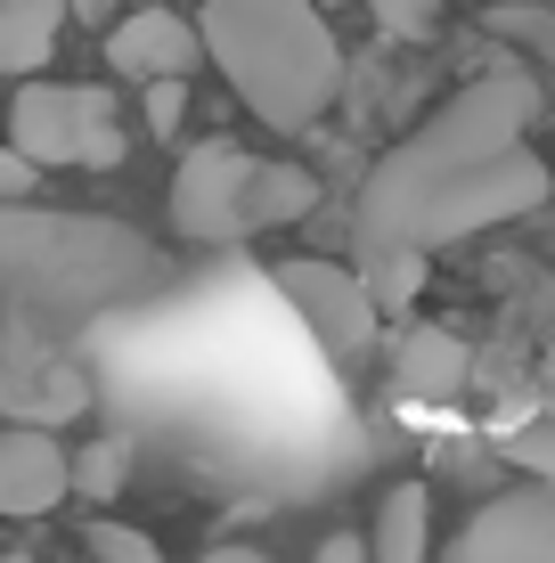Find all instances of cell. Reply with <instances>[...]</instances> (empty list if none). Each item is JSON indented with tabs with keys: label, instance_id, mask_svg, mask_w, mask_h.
<instances>
[{
	"label": "cell",
	"instance_id": "cell-17",
	"mask_svg": "<svg viewBox=\"0 0 555 563\" xmlns=\"http://www.w3.org/2000/svg\"><path fill=\"white\" fill-rule=\"evenodd\" d=\"M123 474H131V441H90V450L74 457V490H90V498H114Z\"/></svg>",
	"mask_w": 555,
	"mask_h": 563
},
{
	"label": "cell",
	"instance_id": "cell-4",
	"mask_svg": "<svg viewBox=\"0 0 555 563\" xmlns=\"http://www.w3.org/2000/svg\"><path fill=\"white\" fill-rule=\"evenodd\" d=\"M156 278L140 238L114 221H57V212H16L0 205V286L16 295H66V302H107Z\"/></svg>",
	"mask_w": 555,
	"mask_h": 563
},
{
	"label": "cell",
	"instance_id": "cell-3",
	"mask_svg": "<svg viewBox=\"0 0 555 563\" xmlns=\"http://www.w3.org/2000/svg\"><path fill=\"white\" fill-rule=\"evenodd\" d=\"M319 212V180L302 164H270V155H245L229 140H204L180 155L171 172V229L188 245H245L270 238V229Z\"/></svg>",
	"mask_w": 555,
	"mask_h": 563
},
{
	"label": "cell",
	"instance_id": "cell-12",
	"mask_svg": "<svg viewBox=\"0 0 555 563\" xmlns=\"http://www.w3.org/2000/svg\"><path fill=\"white\" fill-rule=\"evenodd\" d=\"M368 555H376V563H425V555H433V498L417 490V482L385 490L376 531H368Z\"/></svg>",
	"mask_w": 555,
	"mask_h": 563
},
{
	"label": "cell",
	"instance_id": "cell-13",
	"mask_svg": "<svg viewBox=\"0 0 555 563\" xmlns=\"http://www.w3.org/2000/svg\"><path fill=\"white\" fill-rule=\"evenodd\" d=\"M457 384H466V343L442 335V327H417V335L400 343V393H417V400H449Z\"/></svg>",
	"mask_w": 555,
	"mask_h": 563
},
{
	"label": "cell",
	"instance_id": "cell-6",
	"mask_svg": "<svg viewBox=\"0 0 555 563\" xmlns=\"http://www.w3.org/2000/svg\"><path fill=\"white\" fill-rule=\"evenodd\" d=\"M547 188H555V172H547V155H531V147H507V155H490V164H474V172H457V180L433 197L425 212H417V229H409V245H457V238H474V229H499V221H523V212H540L547 205Z\"/></svg>",
	"mask_w": 555,
	"mask_h": 563
},
{
	"label": "cell",
	"instance_id": "cell-8",
	"mask_svg": "<svg viewBox=\"0 0 555 563\" xmlns=\"http://www.w3.org/2000/svg\"><path fill=\"white\" fill-rule=\"evenodd\" d=\"M449 563H555V482L482 498L449 539Z\"/></svg>",
	"mask_w": 555,
	"mask_h": 563
},
{
	"label": "cell",
	"instance_id": "cell-20",
	"mask_svg": "<svg viewBox=\"0 0 555 563\" xmlns=\"http://www.w3.org/2000/svg\"><path fill=\"white\" fill-rule=\"evenodd\" d=\"M33 188H42V164L25 147H0V205H25Z\"/></svg>",
	"mask_w": 555,
	"mask_h": 563
},
{
	"label": "cell",
	"instance_id": "cell-10",
	"mask_svg": "<svg viewBox=\"0 0 555 563\" xmlns=\"http://www.w3.org/2000/svg\"><path fill=\"white\" fill-rule=\"evenodd\" d=\"M204 25H188L180 9H131L107 25V66L131 82H164V74H197Z\"/></svg>",
	"mask_w": 555,
	"mask_h": 563
},
{
	"label": "cell",
	"instance_id": "cell-25",
	"mask_svg": "<svg viewBox=\"0 0 555 563\" xmlns=\"http://www.w3.org/2000/svg\"><path fill=\"white\" fill-rule=\"evenodd\" d=\"M0 563H25V555H0Z\"/></svg>",
	"mask_w": 555,
	"mask_h": 563
},
{
	"label": "cell",
	"instance_id": "cell-23",
	"mask_svg": "<svg viewBox=\"0 0 555 563\" xmlns=\"http://www.w3.org/2000/svg\"><path fill=\"white\" fill-rule=\"evenodd\" d=\"M74 16H82V25H107V16H123V0H66Z\"/></svg>",
	"mask_w": 555,
	"mask_h": 563
},
{
	"label": "cell",
	"instance_id": "cell-22",
	"mask_svg": "<svg viewBox=\"0 0 555 563\" xmlns=\"http://www.w3.org/2000/svg\"><path fill=\"white\" fill-rule=\"evenodd\" d=\"M311 563H376V555H368V539H352V531H328Z\"/></svg>",
	"mask_w": 555,
	"mask_h": 563
},
{
	"label": "cell",
	"instance_id": "cell-14",
	"mask_svg": "<svg viewBox=\"0 0 555 563\" xmlns=\"http://www.w3.org/2000/svg\"><path fill=\"white\" fill-rule=\"evenodd\" d=\"M490 33L499 42H514L531 57V66L555 82V9H531V0H507V9H490Z\"/></svg>",
	"mask_w": 555,
	"mask_h": 563
},
{
	"label": "cell",
	"instance_id": "cell-11",
	"mask_svg": "<svg viewBox=\"0 0 555 563\" xmlns=\"http://www.w3.org/2000/svg\"><path fill=\"white\" fill-rule=\"evenodd\" d=\"M66 0H0V74L33 82L57 57V25H66Z\"/></svg>",
	"mask_w": 555,
	"mask_h": 563
},
{
	"label": "cell",
	"instance_id": "cell-7",
	"mask_svg": "<svg viewBox=\"0 0 555 563\" xmlns=\"http://www.w3.org/2000/svg\"><path fill=\"white\" fill-rule=\"evenodd\" d=\"M270 286H278V302L311 327V343H319L335 367H359V360L376 352L385 310H376L368 278H352V269H335V262H278Z\"/></svg>",
	"mask_w": 555,
	"mask_h": 563
},
{
	"label": "cell",
	"instance_id": "cell-21",
	"mask_svg": "<svg viewBox=\"0 0 555 563\" xmlns=\"http://www.w3.org/2000/svg\"><path fill=\"white\" fill-rule=\"evenodd\" d=\"M507 450L523 457V465H540V474L555 482V424H531V433H523V441H507Z\"/></svg>",
	"mask_w": 555,
	"mask_h": 563
},
{
	"label": "cell",
	"instance_id": "cell-2",
	"mask_svg": "<svg viewBox=\"0 0 555 563\" xmlns=\"http://www.w3.org/2000/svg\"><path fill=\"white\" fill-rule=\"evenodd\" d=\"M204 57L270 131H311L343 90V49L319 0H204Z\"/></svg>",
	"mask_w": 555,
	"mask_h": 563
},
{
	"label": "cell",
	"instance_id": "cell-1",
	"mask_svg": "<svg viewBox=\"0 0 555 563\" xmlns=\"http://www.w3.org/2000/svg\"><path fill=\"white\" fill-rule=\"evenodd\" d=\"M531 114H540V74L531 66H490L482 82H466L449 107H433L425 123L400 140L385 164L359 180V205H352V254L376 262L392 245H409L417 212H425L457 172L490 164V155L523 147Z\"/></svg>",
	"mask_w": 555,
	"mask_h": 563
},
{
	"label": "cell",
	"instance_id": "cell-18",
	"mask_svg": "<svg viewBox=\"0 0 555 563\" xmlns=\"http://www.w3.org/2000/svg\"><path fill=\"white\" fill-rule=\"evenodd\" d=\"M368 16L392 33V42H417V33H433V16H442V0H368Z\"/></svg>",
	"mask_w": 555,
	"mask_h": 563
},
{
	"label": "cell",
	"instance_id": "cell-5",
	"mask_svg": "<svg viewBox=\"0 0 555 563\" xmlns=\"http://www.w3.org/2000/svg\"><path fill=\"white\" fill-rule=\"evenodd\" d=\"M9 147H25L42 172L82 164V172H114L123 164V123H114V99L90 82H16L9 99Z\"/></svg>",
	"mask_w": 555,
	"mask_h": 563
},
{
	"label": "cell",
	"instance_id": "cell-9",
	"mask_svg": "<svg viewBox=\"0 0 555 563\" xmlns=\"http://www.w3.org/2000/svg\"><path fill=\"white\" fill-rule=\"evenodd\" d=\"M74 490V457L49 424H0V515L33 522V515H57Z\"/></svg>",
	"mask_w": 555,
	"mask_h": 563
},
{
	"label": "cell",
	"instance_id": "cell-24",
	"mask_svg": "<svg viewBox=\"0 0 555 563\" xmlns=\"http://www.w3.org/2000/svg\"><path fill=\"white\" fill-rule=\"evenodd\" d=\"M204 563H270L262 548H204Z\"/></svg>",
	"mask_w": 555,
	"mask_h": 563
},
{
	"label": "cell",
	"instance_id": "cell-15",
	"mask_svg": "<svg viewBox=\"0 0 555 563\" xmlns=\"http://www.w3.org/2000/svg\"><path fill=\"white\" fill-rule=\"evenodd\" d=\"M359 278H368L376 310H400V302H417V286H425V245H392V254L359 262Z\"/></svg>",
	"mask_w": 555,
	"mask_h": 563
},
{
	"label": "cell",
	"instance_id": "cell-16",
	"mask_svg": "<svg viewBox=\"0 0 555 563\" xmlns=\"http://www.w3.org/2000/svg\"><path fill=\"white\" fill-rule=\"evenodd\" d=\"M82 555L90 563H164V548L147 531H131V522H90L82 531Z\"/></svg>",
	"mask_w": 555,
	"mask_h": 563
},
{
	"label": "cell",
	"instance_id": "cell-19",
	"mask_svg": "<svg viewBox=\"0 0 555 563\" xmlns=\"http://www.w3.org/2000/svg\"><path fill=\"white\" fill-rule=\"evenodd\" d=\"M180 114H188V74L147 82V131H156V140H171V131H180Z\"/></svg>",
	"mask_w": 555,
	"mask_h": 563
}]
</instances>
